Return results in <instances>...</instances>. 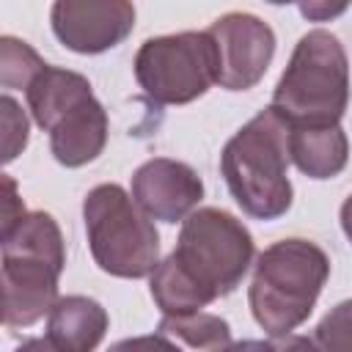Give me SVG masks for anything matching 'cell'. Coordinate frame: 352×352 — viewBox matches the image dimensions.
I'll return each instance as SVG.
<instances>
[{
  "label": "cell",
  "instance_id": "6da1fadb",
  "mask_svg": "<svg viewBox=\"0 0 352 352\" xmlns=\"http://www.w3.org/2000/svg\"><path fill=\"white\" fill-rule=\"evenodd\" d=\"M250 261L253 236L231 212L195 209L182 220L176 250L151 272V297L165 316L195 314L231 294Z\"/></svg>",
  "mask_w": 352,
  "mask_h": 352
},
{
  "label": "cell",
  "instance_id": "7a4b0ae2",
  "mask_svg": "<svg viewBox=\"0 0 352 352\" xmlns=\"http://www.w3.org/2000/svg\"><path fill=\"white\" fill-rule=\"evenodd\" d=\"M66 267L63 236L52 214L28 212L3 234V324L30 327L50 316L58 297V278Z\"/></svg>",
  "mask_w": 352,
  "mask_h": 352
},
{
  "label": "cell",
  "instance_id": "3957f363",
  "mask_svg": "<svg viewBox=\"0 0 352 352\" xmlns=\"http://www.w3.org/2000/svg\"><path fill=\"white\" fill-rule=\"evenodd\" d=\"M289 135L292 126L272 107H264L226 143L220 170L245 214L275 220L292 206Z\"/></svg>",
  "mask_w": 352,
  "mask_h": 352
},
{
  "label": "cell",
  "instance_id": "277c9868",
  "mask_svg": "<svg viewBox=\"0 0 352 352\" xmlns=\"http://www.w3.org/2000/svg\"><path fill=\"white\" fill-rule=\"evenodd\" d=\"M330 275L327 253L308 239L292 236L272 242L256 261L248 302L258 327L270 336H286L302 324Z\"/></svg>",
  "mask_w": 352,
  "mask_h": 352
},
{
  "label": "cell",
  "instance_id": "5b68a950",
  "mask_svg": "<svg viewBox=\"0 0 352 352\" xmlns=\"http://www.w3.org/2000/svg\"><path fill=\"white\" fill-rule=\"evenodd\" d=\"M349 63L341 41L327 30L305 33L272 91V110L289 126H330L346 110Z\"/></svg>",
  "mask_w": 352,
  "mask_h": 352
},
{
  "label": "cell",
  "instance_id": "8992f818",
  "mask_svg": "<svg viewBox=\"0 0 352 352\" xmlns=\"http://www.w3.org/2000/svg\"><path fill=\"white\" fill-rule=\"evenodd\" d=\"M82 220L99 270L116 278H143L157 270L160 234L124 187H94L82 201Z\"/></svg>",
  "mask_w": 352,
  "mask_h": 352
},
{
  "label": "cell",
  "instance_id": "52a82bcc",
  "mask_svg": "<svg viewBox=\"0 0 352 352\" xmlns=\"http://www.w3.org/2000/svg\"><path fill=\"white\" fill-rule=\"evenodd\" d=\"M135 80L157 104H187L217 82V52L209 33L146 38L135 55Z\"/></svg>",
  "mask_w": 352,
  "mask_h": 352
},
{
  "label": "cell",
  "instance_id": "ba28073f",
  "mask_svg": "<svg viewBox=\"0 0 352 352\" xmlns=\"http://www.w3.org/2000/svg\"><path fill=\"white\" fill-rule=\"evenodd\" d=\"M206 33L217 52L220 88L248 91L264 77L275 55V33L264 19L245 11H231L214 19Z\"/></svg>",
  "mask_w": 352,
  "mask_h": 352
},
{
  "label": "cell",
  "instance_id": "9c48e42d",
  "mask_svg": "<svg viewBox=\"0 0 352 352\" xmlns=\"http://www.w3.org/2000/svg\"><path fill=\"white\" fill-rule=\"evenodd\" d=\"M50 19L63 47L96 55L129 36L135 28V6L126 0H58Z\"/></svg>",
  "mask_w": 352,
  "mask_h": 352
},
{
  "label": "cell",
  "instance_id": "30bf717a",
  "mask_svg": "<svg viewBox=\"0 0 352 352\" xmlns=\"http://www.w3.org/2000/svg\"><path fill=\"white\" fill-rule=\"evenodd\" d=\"M204 195L201 176L179 160L154 157L143 162L132 176V198L151 217L162 223H176L192 214Z\"/></svg>",
  "mask_w": 352,
  "mask_h": 352
},
{
  "label": "cell",
  "instance_id": "8fae6325",
  "mask_svg": "<svg viewBox=\"0 0 352 352\" xmlns=\"http://www.w3.org/2000/svg\"><path fill=\"white\" fill-rule=\"evenodd\" d=\"M107 143V113L99 99H88L63 116L50 132L52 157L66 168H80L94 162Z\"/></svg>",
  "mask_w": 352,
  "mask_h": 352
},
{
  "label": "cell",
  "instance_id": "7c38bea8",
  "mask_svg": "<svg viewBox=\"0 0 352 352\" xmlns=\"http://www.w3.org/2000/svg\"><path fill=\"white\" fill-rule=\"evenodd\" d=\"M107 311L82 294L60 297L47 316V338L58 352H94L107 333Z\"/></svg>",
  "mask_w": 352,
  "mask_h": 352
},
{
  "label": "cell",
  "instance_id": "4fadbf2b",
  "mask_svg": "<svg viewBox=\"0 0 352 352\" xmlns=\"http://www.w3.org/2000/svg\"><path fill=\"white\" fill-rule=\"evenodd\" d=\"M28 94V107L36 118V124L47 132L55 129V124L69 116L74 107H80L82 102L94 99L91 82L69 69H58V66H47L25 91Z\"/></svg>",
  "mask_w": 352,
  "mask_h": 352
},
{
  "label": "cell",
  "instance_id": "5bb4252c",
  "mask_svg": "<svg viewBox=\"0 0 352 352\" xmlns=\"http://www.w3.org/2000/svg\"><path fill=\"white\" fill-rule=\"evenodd\" d=\"M292 162L311 179H333L346 168L349 140L338 124L330 126H292Z\"/></svg>",
  "mask_w": 352,
  "mask_h": 352
},
{
  "label": "cell",
  "instance_id": "9a60e30c",
  "mask_svg": "<svg viewBox=\"0 0 352 352\" xmlns=\"http://www.w3.org/2000/svg\"><path fill=\"white\" fill-rule=\"evenodd\" d=\"M157 333L168 338L179 352H228L234 346L228 322L204 311L162 316Z\"/></svg>",
  "mask_w": 352,
  "mask_h": 352
},
{
  "label": "cell",
  "instance_id": "2e32d148",
  "mask_svg": "<svg viewBox=\"0 0 352 352\" xmlns=\"http://www.w3.org/2000/svg\"><path fill=\"white\" fill-rule=\"evenodd\" d=\"M47 69L38 52L14 36L0 38V82L3 88H30V82Z\"/></svg>",
  "mask_w": 352,
  "mask_h": 352
},
{
  "label": "cell",
  "instance_id": "e0dca14e",
  "mask_svg": "<svg viewBox=\"0 0 352 352\" xmlns=\"http://www.w3.org/2000/svg\"><path fill=\"white\" fill-rule=\"evenodd\" d=\"M319 352H352V300L338 302L314 330Z\"/></svg>",
  "mask_w": 352,
  "mask_h": 352
},
{
  "label": "cell",
  "instance_id": "ac0fdd59",
  "mask_svg": "<svg viewBox=\"0 0 352 352\" xmlns=\"http://www.w3.org/2000/svg\"><path fill=\"white\" fill-rule=\"evenodd\" d=\"M0 107H3V160L11 162L28 146V118L25 110L11 96H3Z\"/></svg>",
  "mask_w": 352,
  "mask_h": 352
},
{
  "label": "cell",
  "instance_id": "d6986e66",
  "mask_svg": "<svg viewBox=\"0 0 352 352\" xmlns=\"http://www.w3.org/2000/svg\"><path fill=\"white\" fill-rule=\"evenodd\" d=\"M228 352H319L314 338L305 336H272L270 341H239Z\"/></svg>",
  "mask_w": 352,
  "mask_h": 352
},
{
  "label": "cell",
  "instance_id": "ffe728a7",
  "mask_svg": "<svg viewBox=\"0 0 352 352\" xmlns=\"http://www.w3.org/2000/svg\"><path fill=\"white\" fill-rule=\"evenodd\" d=\"M25 204L22 198L16 195V184L11 176H3V212H0V220H3V234H8L22 217H25Z\"/></svg>",
  "mask_w": 352,
  "mask_h": 352
},
{
  "label": "cell",
  "instance_id": "44dd1931",
  "mask_svg": "<svg viewBox=\"0 0 352 352\" xmlns=\"http://www.w3.org/2000/svg\"><path fill=\"white\" fill-rule=\"evenodd\" d=\"M107 352H179L168 338H162L160 333L154 336H135V338H124L118 344H113Z\"/></svg>",
  "mask_w": 352,
  "mask_h": 352
},
{
  "label": "cell",
  "instance_id": "7402d4cb",
  "mask_svg": "<svg viewBox=\"0 0 352 352\" xmlns=\"http://www.w3.org/2000/svg\"><path fill=\"white\" fill-rule=\"evenodd\" d=\"M346 6H324V3H308V6H300V11L308 16V19H316V22H322V19H327V16H336V14H341Z\"/></svg>",
  "mask_w": 352,
  "mask_h": 352
},
{
  "label": "cell",
  "instance_id": "603a6c76",
  "mask_svg": "<svg viewBox=\"0 0 352 352\" xmlns=\"http://www.w3.org/2000/svg\"><path fill=\"white\" fill-rule=\"evenodd\" d=\"M14 352H58L52 344H50V338H28L22 346H16Z\"/></svg>",
  "mask_w": 352,
  "mask_h": 352
},
{
  "label": "cell",
  "instance_id": "cb8c5ba5",
  "mask_svg": "<svg viewBox=\"0 0 352 352\" xmlns=\"http://www.w3.org/2000/svg\"><path fill=\"white\" fill-rule=\"evenodd\" d=\"M341 228H344V234H346V239L352 242V195L341 204Z\"/></svg>",
  "mask_w": 352,
  "mask_h": 352
}]
</instances>
